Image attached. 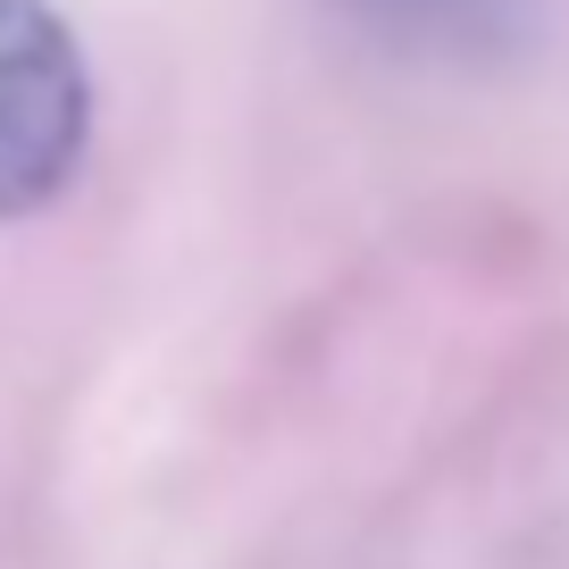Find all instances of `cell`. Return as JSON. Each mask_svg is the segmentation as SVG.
<instances>
[{
	"mask_svg": "<svg viewBox=\"0 0 569 569\" xmlns=\"http://www.w3.org/2000/svg\"><path fill=\"white\" fill-rule=\"evenodd\" d=\"M92 142L84 42L51 0H0V227L51 210Z\"/></svg>",
	"mask_w": 569,
	"mask_h": 569,
	"instance_id": "1",
	"label": "cell"
},
{
	"mask_svg": "<svg viewBox=\"0 0 569 569\" xmlns=\"http://www.w3.org/2000/svg\"><path fill=\"white\" fill-rule=\"evenodd\" d=\"M360 42L427 68H478L511 59L536 26V0H327Z\"/></svg>",
	"mask_w": 569,
	"mask_h": 569,
	"instance_id": "2",
	"label": "cell"
}]
</instances>
